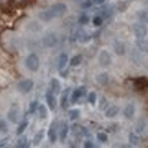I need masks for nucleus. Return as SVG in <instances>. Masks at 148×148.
Here are the masks:
<instances>
[{
	"label": "nucleus",
	"mask_w": 148,
	"mask_h": 148,
	"mask_svg": "<svg viewBox=\"0 0 148 148\" xmlns=\"http://www.w3.org/2000/svg\"><path fill=\"white\" fill-rule=\"evenodd\" d=\"M87 87H84V86H81V87H76V89L71 92V95H69V102L71 104H77L79 102L81 97H84V95H87Z\"/></svg>",
	"instance_id": "39448f33"
},
{
	"label": "nucleus",
	"mask_w": 148,
	"mask_h": 148,
	"mask_svg": "<svg viewBox=\"0 0 148 148\" xmlns=\"http://www.w3.org/2000/svg\"><path fill=\"white\" fill-rule=\"evenodd\" d=\"M117 130H119V125L117 123H112V125L107 127V132H117Z\"/></svg>",
	"instance_id": "ea45409f"
},
{
	"label": "nucleus",
	"mask_w": 148,
	"mask_h": 148,
	"mask_svg": "<svg viewBox=\"0 0 148 148\" xmlns=\"http://www.w3.org/2000/svg\"><path fill=\"white\" fill-rule=\"evenodd\" d=\"M104 20H106V16L102 15V13H99V15H95L94 18H92V25H94L95 28H101L102 25H104Z\"/></svg>",
	"instance_id": "aec40b11"
},
{
	"label": "nucleus",
	"mask_w": 148,
	"mask_h": 148,
	"mask_svg": "<svg viewBox=\"0 0 148 148\" xmlns=\"http://www.w3.org/2000/svg\"><path fill=\"white\" fill-rule=\"evenodd\" d=\"M81 63H82V54H76V56H73L69 59V66L71 68H77Z\"/></svg>",
	"instance_id": "5701e85b"
},
{
	"label": "nucleus",
	"mask_w": 148,
	"mask_h": 148,
	"mask_svg": "<svg viewBox=\"0 0 148 148\" xmlns=\"http://www.w3.org/2000/svg\"><path fill=\"white\" fill-rule=\"evenodd\" d=\"M133 35H135V38L137 40H145L148 35V27L147 23H143V21H138V23H133Z\"/></svg>",
	"instance_id": "f03ea898"
},
{
	"label": "nucleus",
	"mask_w": 148,
	"mask_h": 148,
	"mask_svg": "<svg viewBox=\"0 0 148 148\" xmlns=\"http://www.w3.org/2000/svg\"><path fill=\"white\" fill-rule=\"evenodd\" d=\"M7 130H8V125H7V122L3 120V119H0V132L5 133Z\"/></svg>",
	"instance_id": "4c0bfd02"
},
{
	"label": "nucleus",
	"mask_w": 148,
	"mask_h": 148,
	"mask_svg": "<svg viewBox=\"0 0 148 148\" xmlns=\"http://www.w3.org/2000/svg\"><path fill=\"white\" fill-rule=\"evenodd\" d=\"M137 49H140L142 53H148V40H137Z\"/></svg>",
	"instance_id": "412c9836"
},
{
	"label": "nucleus",
	"mask_w": 148,
	"mask_h": 148,
	"mask_svg": "<svg viewBox=\"0 0 148 148\" xmlns=\"http://www.w3.org/2000/svg\"><path fill=\"white\" fill-rule=\"evenodd\" d=\"M77 23H79L81 27H82V25H87V23H89V15H87L86 12H82L79 15V18H77Z\"/></svg>",
	"instance_id": "cd10ccee"
},
{
	"label": "nucleus",
	"mask_w": 148,
	"mask_h": 148,
	"mask_svg": "<svg viewBox=\"0 0 148 148\" xmlns=\"http://www.w3.org/2000/svg\"><path fill=\"white\" fill-rule=\"evenodd\" d=\"M51 8H53V12H54L56 16H61V15L66 13V8H68V7L64 5V3H56V5H53Z\"/></svg>",
	"instance_id": "6ab92c4d"
},
{
	"label": "nucleus",
	"mask_w": 148,
	"mask_h": 148,
	"mask_svg": "<svg viewBox=\"0 0 148 148\" xmlns=\"http://www.w3.org/2000/svg\"><path fill=\"white\" fill-rule=\"evenodd\" d=\"M25 66H27L28 71H32V73H36L38 69H40V58H38L36 53H30L25 59Z\"/></svg>",
	"instance_id": "f257e3e1"
},
{
	"label": "nucleus",
	"mask_w": 148,
	"mask_h": 148,
	"mask_svg": "<svg viewBox=\"0 0 148 148\" xmlns=\"http://www.w3.org/2000/svg\"><path fill=\"white\" fill-rule=\"evenodd\" d=\"M48 138L51 143H56V140H59V125L56 122H53L49 125V130H48Z\"/></svg>",
	"instance_id": "0eeeda50"
},
{
	"label": "nucleus",
	"mask_w": 148,
	"mask_h": 148,
	"mask_svg": "<svg viewBox=\"0 0 148 148\" xmlns=\"http://www.w3.org/2000/svg\"><path fill=\"white\" fill-rule=\"evenodd\" d=\"M27 127H28V120H23L20 125L16 127V135H23V132L27 130Z\"/></svg>",
	"instance_id": "c756f323"
},
{
	"label": "nucleus",
	"mask_w": 148,
	"mask_h": 148,
	"mask_svg": "<svg viewBox=\"0 0 148 148\" xmlns=\"http://www.w3.org/2000/svg\"><path fill=\"white\" fill-rule=\"evenodd\" d=\"M45 99H46V106L49 110H56V97H54V92L51 89H48L45 92Z\"/></svg>",
	"instance_id": "6e6552de"
},
{
	"label": "nucleus",
	"mask_w": 148,
	"mask_h": 148,
	"mask_svg": "<svg viewBox=\"0 0 148 148\" xmlns=\"http://www.w3.org/2000/svg\"><path fill=\"white\" fill-rule=\"evenodd\" d=\"M137 16H138V20L140 21H143V23H148V10H140L137 13Z\"/></svg>",
	"instance_id": "c85d7f7f"
},
{
	"label": "nucleus",
	"mask_w": 148,
	"mask_h": 148,
	"mask_svg": "<svg viewBox=\"0 0 148 148\" xmlns=\"http://www.w3.org/2000/svg\"><path fill=\"white\" fill-rule=\"evenodd\" d=\"M58 41H59V38H58V35H56V33H48V35H45V36H43V40H41L43 46L48 48V49L54 48L56 45H58Z\"/></svg>",
	"instance_id": "20e7f679"
},
{
	"label": "nucleus",
	"mask_w": 148,
	"mask_h": 148,
	"mask_svg": "<svg viewBox=\"0 0 148 148\" xmlns=\"http://www.w3.org/2000/svg\"><path fill=\"white\" fill-rule=\"evenodd\" d=\"M147 5H148V0H147Z\"/></svg>",
	"instance_id": "a18cd8bd"
},
{
	"label": "nucleus",
	"mask_w": 148,
	"mask_h": 148,
	"mask_svg": "<svg viewBox=\"0 0 148 148\" xmlns=\"http://www.w3.org/2000/svg\"><path fill=\"white\" fill-rule=\"evenodd\" d=\"M95 81H97V84H101V86H107L109 82H110V76H109L107 73H101V74H97Z\"/></svg>",
	"instance_id": "dca6fc26"
},
{
	"label": "nucleus",
	"mask_w": 148,
	"mask_h": 148,
	"mask_svg": "<svg viewBox=\"0 0 148 148\" xmlns=\"http://www.w3.org/2000/svg\"><path fill=\"white\" fill-rule=\"evenodd\" d=\"M7 142H8L7 138H5V140H0V148H2V147H7Z\"/></svg>",
	"instance_id": "c03bdc74"
},
{
	"label": "nucleus",
	"mask_w": 148,
	"mask_h": 148,
	"mask_svg": "<svg viewBox=\"0 0 148 148\" xmlns=\"http://www.w3.org/2000/svg\"><path fill=\"white\" fill-rule=\"evenodd\" d=\"M82 145H84L86 148H92V147H94V143L90 142L89 138H86V140H84V143H82Z\"/></svg>",
	"instance_id": "a19ab883"
},
{
	"label": "nucleus",
	"mask_w": 148,
	"mask_h": 148,
	"mask_svg": "<svg viewBox=\"0 0 148 148\" xmlns=\"http://www.w3.org/2000/svg\"><path fill=\"white\" fill-rule=\"evenodd\" d=\"M92 3H94V5H104L106 0H92Z\"/></svg>",
	"instance_id": "37998d69"
},
{
	"label": "nucleus",
	"mask_w": 148,
	"mask_h": 148,
	"mask_svg": "<svg viewBox=\"0 0 148 148\" xmlns=\"http://www.w3.org/2000/svg\"><path fill=\"white\" fill-rule=\"evenodd\" d=\"M69 128H71V133H73V135H81V127L79 125L74 123L73 127H69Z\"/></svg>",
	"instance_id": "58836bf2"
},
{
	"label": "nucleus",
	"mask_w": 148,
	"mask_h": 148,
	"mask_svg": "<svg viewBox=\"0 0 148 148\" xmlns=\"http://www.w3.org/2000/svg\"><path fill=\"white\" fill-rule=\"evenodd\" d=\"M145 128H147V120H145V119L138 120V123L135 125V132H137L138 135H142V133L145 132Z\"/></svg>",
	"instance_id": "b1692460"
},
{
	"label": "nucleus",
	"mask_w": 148,
	"mask_h": 148,
	"mask_svg": "<svg viewBox=\"0 0 148 148\" xmlns=\"http://www.w3.org/2000/svg\"><path fill=\"white\" fill-rule=\"evenodd\" d=\"M133 87L137 90H143L148 87V81L145 77H137V79H133Z\"/></svg>",
	"instance_id": "4468645a"
},
{
	"label": "nucleus",
	"mask_w": 148,
	"mask_h": 148,
	"mask_svg": "<svg viewBox=\"0 0 148 148\" xmlns=\"http://www.w3.org/2000/svg\"><path fill=\"white\" fill-rule=\"evenodd\" d=\"M95 101H97L95 92H89V94H87V102H89L90 106H95Z\"/></svg>",
	"instance_id": "473e14b6"
},
{
	"label": "nucleus",
	"mask_w": 148,
	"mask_h": 148,
	"mask_svg": "<svg viewBox=\"0 0 148 148\" xmlns=\"http://www.w3.org/2000/svg\"><path fill=\"white\" fill-rule=\"evenodd\" d=\"M97 61H99V64H101L102 68H109L112 63V58H110V54H109V51L102 49L101 53H99V56H97Z\"/></svg>",
	"instance_id": "423d86ee"
},
{
	"label": "nucleus",
	"mask_w": 148,
	"mask_h": 148,
	"mask_svg": "<svg viewBox=\"0 0 148 148\" xmlns=\"http://www.w3.org/2000/svg\"><path fill=\"white\" fill-rule=\"evenodd\" d=\"M38 106H40L38 101H33L32 104H30V107H28V114H35V112L38 110Z\"/></svg>",
	"instance_id": "f704fd0d"
},
{
	"label": "nucleus",
	"mask_w": 148,
	"mask_h": 148,
	"mask_svg": "<svg viewBox=\"0 0 148 148\" xmlns=\"http://www.w3.org/2000/svg\"><path fill=\"white\" fill-rule=\"evenodd\" d=\"M112 49H114V51H115V54H119V56H123V54L127 53L123 41H120L119 38H115V40H114V43H112Z\"/></svg>",
	"instance_id": "9d476101"
},
{
	"label": "nucleus",
	"mask_w": 148,
	"mask_h": 148,
	"mask_svg": "<svg viewBox=\"0 0 148 148\" xmlns=\"http://www.w3.org/2000/svg\"><path fill=\"white\" fill-rule=\"evenodd\" d=\"M77 41L79 43H89L90 41V35L89 33H79V36H77Z\"/></svg>",
	"instance_id": "7c9ffc66"
},
{
	"label": "nucleus",
	"mask_w": 148,
	"mask_h": 148,
	"mask_svg": "<svg viewBox=\"0 0 148 148\" xmlns=\"http://www.w3.org/2000/svg\"><path fill=\"white\" fill-rule=\"evenodd\" d=\"M128 142H130V145H138L140 143V135H138L137 132H132L130 135H128Z\"/></svg>",
	"instance_id": "bb28decb"
},
{
	"label": "nucleus",
	"mask_w": 148,
	"mask_h": 148,
	"mask_svg": "<svg viewBox=\"0 0 148 148\" xmlns=\"http://www.w3.org/2000/svg\"><path fill=\"white\" fill-rule=\"evenodd\" d=\"M68 132H69L68 122H63V123L59 125V140H61V142H66V138H68Z\"/></svg>",
	"instance_id": "2eb2a0df"
},
{
	"label": "nucleus",
	"mask_w": 148,
	"mask_h": 148,
	"mask_svg": "<svg viewBox=\"0 0 148 148\" xmlns=\"http://www.w3.org/2000/svg\"><path fill=\"white\" fill-rule=\"evenodd\" d=\"M90 5H94V3H92V0H86L84 3H82V8H89Z\"/></svg>",
	"instance_id": "79ce46f5"
},
{
	"label": "nucleus",
	"mask_w": 148,
	"mask_h": 148,
	"mask_svg": "<svg viewBox=\"0 0 148 148\" xmlns=\"http://www.w3.org/2000/svg\"><path fill=\"white\" fill-rule=\"evenodd\" d=\"M33 87H35V82H33L32 79H21L20 82L16 84V89H18L20 94H30L33 90Z\"/></svg>",
	"instance_id": "7ed1b4c3"
},
{
	"label": "nucleus",
	"mask_w": 148,
	"mask_h": 148,
	"mask_svg": "<svg viewBox=\"0 0 148 148\" xmlns=\"http://www.w3.org/2000/svg\"><path fill=\"white\" fill-rule=\"evenodd\" d=\"M119 107L117 106H107V109H106V117L107 119H114V117H117L119 115Z\"/></svg>",
	"instance_id": "f3484780"
},
{
	"label": "nucleus",
	"mask_w": 148,
	"mask_h": 148,
	"mask_svg": "<svg viewBox=\"0 0 148 148\" xmlns=\"http://www.w3.org/2000/svg\"><path fill=\"white\" fill-rule=\"evenodd\" d=\"M69 104V90H64L61 94V109H68Z\"/></svg>",
	"instance_id": "393cba45"
},
{
	"label": "nucleus",
	"mask_w": 148,
	"mask_h": 148,
	"mask_svg": "<svg viewBox=\"0 0 148 148\" xmlns=\"http://www.w3.org/2000/svg\"><path fill=\"white\" fill-rule=\"evenodd\" d=\"M49 89L53 90L54 94L58 95V94H61V82H59L56 77H53V79L49 81Z\"/></svg>",
	"instance_id": "a211bd4d"
},
{
	"label": "nucleus",
	"mask_w": 148,
	"mask_h": 148,
	"mask_svg": "<svg viewBox=\"0 0 148 148\" xmlns=\"http://www.w3.org/2000/svg\"><path fill=\"white\" fill-rule=\"evenodd\" d=\"M79 115H81V110H77V109H71L69 110V120H77L79 119Z\"/></svg>",
	"instance_id": "2f4dec72"
},
{
	"label": "nucleus",
	"mask_w": 148,
	"mask_h": 148,
	"mask_svg": "<svg viewBox=\"0 0 148 148\" xmlns=\"http://www.w3.org/2000/svg\"><path fill=\"white\" fill-rule=\"evenodd\" d=\"M16 147L18 148H28L30 147V140H28L27 137H21L20 135V138L16 140Z\"/></svg>",
	"instance_id": "a878e982"
},
{
	"label": "nucleus",
	"mask_w": 148,
	"mask_h": 148,
	"mask_svg": "<svg viewBox=\"0 0 148 148\" xmlns=\"http://www.w3.org/2000/svg\"><path fill=\"white\" fill-rule=\"evenodd\" d=\"M107 106H109V102H107L106 97H101V101H99V109H102V110H106Z\"/></svg>",
	"instance_id": "e433bc0d"
},
{
	"label": "nucleus",
	"mask_w": 148,
	"mask_h": 148,
	"mask_svg": "<svg viewBox=\"0 0 148 148\" xmlns=\"http://www.w3.org/2000/svg\"><path fill=\"white\" fill-rule=\"evenodd\" d=\"M69 64V58L66 53H61L58 58V64H56V68H58V71H63V69H66V66Z\"/></svg>",
	"instance_id": "ddd939ff"
},
{
	"label": "nucleus",
	"mask_w": 148,
	"mask_h": 148,
	"mask_svg": "<svg viewBox=\"0 0 148 148\" xmlns=\"http://www.w3.org/2000/svg\"><path fill=\"white\" fill-rule=\"evenodd\" d=\"M56 18V15H54V12H53V8H48V10H43L41 13H40V20L41 21H51V20H54Z\"/></svg>",
	"instance_id": "f8f14e48"
},
{
	"label": "nucleus",
	"mask_w": 148,
	"mask_h": 148,
	"mask_svg": "<svg viewBox=\"0 0 148 148\" xmlns=\"http://www.w3.org/2000/svg\"><path fill=\"white\" fill-rule=\"evenodd\" d=\"M97 140H99L101 143H106V142H109V135L104 133V132H99L97 133Z\"/></svg>",
	"instance_id": "72a5a7b5"
},
{
	"label": "nucleus",
	"mask_w": 148,
	"mask_h": 148,
	"mask_svg": "<svg viewBox=\"0 0 148 148\" xmlns=\"http://www.w3.org/2000/svg\"><path fill=\"white\" fill-rule=\"evenodd\" d=\"M7 120L12 122V123H16V122L20 120V110H18V107H12L10 110H8V114H7Z\"/></svg>",
	"instance_id": "9b49d317"
},
{
	"label": "nucleus",
	"mask_w": 148,
	"mask_h": 148,
	"mask_svg": "<svg viewBox=\"0 0 148 148\" xmlns=\"http://www.w3.org/2000/svg\"><path fill=\"white\" fill-rule=\"evenodd\" d=\"M135 114H137V107H135V104H133V102H128L127 106L123 107V117H125L127 120H132L133 117H135Z\"/></svg>",
	"instance_id": "1a4fd4ad"
},
{
	"label": "nucleus",
	"mask_w": 148,
	"mask_h": 148,
	"mask_svg": "<svg viewBox=\"0 0 148 148\" xmlns=\"http://www.w3.org/2000/svg\"><path fill=\"white\" fill-rule=\"evenodd\" d=\"M43 137H45V133H43V130H41V132H38L36 135H35L33 143H35V145H40V143H41V140H43Z\"/></svg>",
	"instance_id": "c9c22d12"
},
{
	"label": "nucleus",
	"mask_w": 148,
	"mask_h": 148,
	"mask_svg": "<svg viewBox=\"0 0 148 148\" xmlns=\"http://www.w3.org/2000/svg\"><path fill=\"white\" fill-rule=\"evenodd\" d=\"M48 110H49V109H48V106H45V104H40V106H38V117H40V119H46L48 117Z\"/></svg>",
	"instance_id": "4be33fe9"
}]
</instances>
